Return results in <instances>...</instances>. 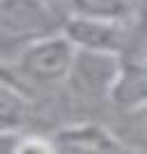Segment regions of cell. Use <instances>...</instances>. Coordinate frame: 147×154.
Returning a JSON list of instances; mask_svg holds the SVG:
<instances>
[{"mask_svg":"<svg viewBox=\"0 0 147 154\" xmlns=\"http://www.w3.org/2000/svg\"><path fill=\"white\" fill-rule=\"evenodd\" d=\"M78 48L69 42L62 30L48 37L35 39L16 48L12 60H7L5 71H14L21 85L37 92H53L69 83Z\"/></svg>","mask_w":147,"mask_h":154,"instance_id":"1","label":"cell"},{"mask_svg":"<svg viewBox=\"0 0 147 154\" xmlns=\"http://www.w3.org/2000/svg\"><path fill=\"white\" fill-rule=\"evenodd\" d=\"M51 26L53 16L39 0H5L2 9L5 39H16L19 48L35 39L55 35Z\"/></svg>","mask_w":147,"mask_h":154,"instance_id":"4","label":"cell"},{"mask_svg":"<svg viewBox=\"0 0 147 154\" xmlns=\"http://www.w3.org/2000/svg\"><path fill=\"white\" fill-rule=\"evenodd\" d=\"M5 154H58V145L39 134H5Z\"/></svg>","mask_w":147,"mask_h":154,"instance_id":"7","label":"cell"},{"mask_svg":"<svg viewBox=\"0 0 147 154\" xmlns=\"http://www.w3.org/2000/svg\"><path fill=\"white\" fill-rule=\"evenodd\" d=\"M127 117H131V120H133L136 131H138L140 136H145V138H147V108L138 110V113H133V115H127Z\"/></svg>","mask_w":147,"mask_h":154,"instance_id":"8","label":"cell"},{"mask_svg":"<svg viewBox=\"0 0 147 154\" xmlns=\"http://www.w3.org/2000/svg\"><path fill=\"white\" fill-rule=\"evenodd\" d=\"M122 55L94 51H78L69 85L85 99H108L120 76Z\"/></svg>","mask_w":147,"mask_h":154,"instance_id":"3","label":"cell"},{"mask_svg":"<svg viewBox=\"0 0 147 154\" xmlns=\"http://www.w3.org/2000/svg\"><path fill=\"white\" fill-rule=\"evenodd\" d=\"M138 46H140L142 51L147 53V32H145V35H142V42H140V44H138Z\"/></svg>","mask_w":147,"mask_h":154,"instance_id":"9","label":"cell"},{"mask_svg":"<svg viewBox=\"0 0 147 154\" xmlns=\"http://www.w3.org/2000/svg\"><path fill=\"white\" fill-rule=\"evenodd\" d=\"M71 16H87L133 26L145 0H67Z\"/></svg>","mask_w":147,"mask_h":154,"instance_id":"6","label":"cell"},{"mask_svg":"<svg viewBox=\"0 0 147 154\" xmlns=\"http://www.w3.org/2000/svg\"><path fill=\"white\" fill-rule=\"evenodd\" d=\"M62 32L78 51H94L124 55L131 46V26L113 23L87 16H69L62 26Z\"/></svg>","mask_w":147,"mask_h":154,"instance_id":"2","label":"cell"},{"mask_svg":"<svg viewBox=\"0 0 147 154\" xmlns=\"http://www.w3.org/2000/svg\"><path fill=\"white\" fill-rule=\"evenodd\" d=\"M110 103L127 115L147 108V53L140 46H131L120 64V76L110 94Z\"/></svg>","mask_w":147,"mask_h":154,"instance_id":"5","label":"cell"}]
</instances>
